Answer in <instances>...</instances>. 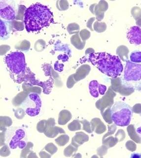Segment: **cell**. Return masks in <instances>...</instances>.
<instances>
[{
  "mask_svg": "<svg viewBox=\"0 0 141 158\" xmlns=\"http://www.w3.org/2000/svg\"><path fill=\"white\" fill-rule=\"evenodd\" d=\"M111 118L117 126L124 127L130 123L133 116L132 108L126 102H116L110 110Z\"/></svg>",
  "mask_w": 141,
  "mask_h": 158,
  "instance_id": "4",
  "label": "cell"
},
{
  "mask_svg": "<svg viewBox=\"0 0 141 158\" xmlns=\"http://www.w3.org/2000/svg\"><path fill=\"white\" fill-rule=\"evenodd\" d=\"M10 154V150L8 146L5 145L1 149V156L2 157H6Z\"/></svg>",
  "mask_w": 141,
  "mask_h": 158,
  "instance_id": "27",
  "label": "cell"
},
{
  "mask_svg": "<svg viewBox=\"0 0 141 158\" xmlns=\"http://www.w3.org/2000/svg\"><path fill=\"white\" fill-rule=\"evenodd\" d=\"M68 129L71 131H77L81 129V125L79 121L78 120H74L68 125Z\"/></svg>",
  "mask_w": 141,
  "mask_h": 158,
  "instance_id": "22",
  "label": "cell"
},
{
  "mask_svg": "<svg viewBox=\"0 0 141 158\" xmlns=\"http://www.w3.org/2000/svg\"><path fill=\"white\" fill-rule=\"evenodd\" d=\"M127 38L130 44L135 45L141 44V28L138 26L130 27L127 33Z\"/></svg>",
  "mask_w": 141,
  "mask_h": 158,
  "instance_id": "10",
  "label": "cell"
},
{
  "mask_svg": "<svg viewBox=\"0 0 141 158\" xmlns=\"http://www.w3.org/2000/svg\"><path fill=\"white\" fill-rule=\"evenodd\" d=\"M76 83V81L74 80V74H73L68 78V81H67V87L68 88H72Z\"/></svg>",
  "mask_w": 141,
  "mask_h": 158,
  "instance_id": "28",
  "label": "cell"
},
{
  "mask_svg": "<svg viewBox=\"0 0 141 158\" xmlns=\"http://www.w3.org/2000/svg\"><path fill=\"white\" fill-rule=\"evenodd\" d=\"M39 154L41 158H50V157H51V155H49L48 154L44 152V151H41V152H40Z\"/></svg>",
  "mask_w": 141,
  "mask_h": 158,
  "instance_id": "32",
  "label": "cell"
},
{
  "mask_svg": "<svg viewBox=\"0 0 141 158\" xmlns=\"http://www.w3.org/2000/svg\"><path fill=\"white\" fill-rule=\"evenodd\" d=\"M78 35H76L74 36H73L71 38V42L72 44L76 48L82 49L83 48V46H82L81 44H79V38Z\"/></svg>",
  "mask_w": 141,
  "mask_h": 158,
  "instance_id": "24",
  "label": "cell"
},
{
  "mask_svg": "<svg viewBox=\"0 0 141 158\" xmlns=\"http://www.w3.org/2000/svg\"><path fill=\"white\" fill-rule=\"evenodd\" d=\"M26 97H27V93H26L25 92L20 93L17 97H15L13 101V105L16 106L20 105L22 102L25 100V98Z\"/></svg>",
  "mask_w": 141,
  "mask_h": 158,
  "instance_id": "20",
  "label": "cell"
},
{
  "mask_svg": "<svg viewBox=\"0 0 141 158\" xmlns=\"http://www.w3.org/2000/svg\"><path fill=\"white\" fill-rule=\"evenodd\" d=\"M18 80L22 79V81H26L27 84L32 85H37L43 87V92L45 94H49L51 92L52 85H53V79H49L47 82H40L34 78V74L32 73L29 68L26 69V71L24 74L19 77L18 78Z\"/></svg>",
  "mask_w": 141,
  "mask_h": 158,
  "instance_id": "6",
  "label": "cell"
},
{
  "mask_svg": "<svg viewBox=\"0 0 141 158\" xmlns=\"http://www.w3.org/2000/svg\"><path fill=\"white\" fill-rule=\"evenodd\" d=\"M58 58L60 60H62L63 62H65L66 61H68L69 57L67 55H64L63 56L62 55H60L58 56Z\"/></svg>",
  "mask_w": 141,
  "mask_h": 158,
  "instance_id": "33",
  "label": "cell"
},
{
  "mask_svg": "<svg viewBox=\"0 0 141 158\" xmlns=\"http://www.w3.org/2000/svg\"><path fill=\"white\" fill-rule=\"evenodd\" d=\"M6 22L1 19V37L2 40H5L8 38L7 36H9L10 30L9 26L6 24Z\"/></svg>",
  "mask_w": 141,
  "mask_h": 158,
  "instance_id": "15",
  "label": "cell"
},
{
  "mask_svg": "<svg viewBox=\"0 0 141 158\" xmlns=\"http://www.w3.org/2000/svg\"><path fill=\"white\" fill-rule=\"evenodd\" d=\"M55 122L53 118H51L47 120L45 130L44 132L46 136L53 138L55 137L59 133H65V131L64 129L59 127L55 126Z\"/></svg>",
  "mask_w": 141,
  "mask_h": 158,
  "instance_id": "8",
  "label": "cell"
},
{
  "mask_svg": "<svg viewBox=\"0 0 141 158\" xmlns=\"http://www.w3.org/2000/svg\"><path fill=\"white\" fill-rule=\"evenodd\" d=\"M136 132L141 136V126L139 127L137 129H136Z\"/></svg>",
  "mask_w": 141,
  "mask_h": 158,
  "instance_id": "35",
  "label": "cell"
},
{
  "mask_svg": "<svg viewBox=\"0 0 141 158\" xmlns=\"http://www.w3.org/2000/svg\"><path fill=\"white\" fill-rule=\"evenodd\" d=\"M1 146L4 145L5 143V133L6 129H1Z\"/></svg>",
  "mask_w": 141,
  "mask_h": 158,
  "instance_id": "31",
  "label": "cell"
},
{
  "mask_svg": "<svg viewBox=\"0 0 141 158\" xmlns=\"http://www.w3.org/2000/svg\"><path fill=\"white\" fill-rule=\"evenodd\" d=\"M29 98L33 100L35 106L25 109V112L28 115L35 116L40 114L42 106V101L39 94L36 93H31L28 94Z\"/></svg>",
  "mask_w": 141,
  "mask_h": 158,
  "instance_id": "9",
  "label": "cell"
},
{
  "mask_svg": "<svg viewBox=\"0 0 141 158\" xmlns=\"http://www.w3.org/2000/svg\"><path fill=\"white\" fill-rule=\"evenodd\" d=\"M70 138L67 134L62 135L55 139V142L59 146H64L68 143Z\"/></svg>",
  "mask_w": 141,
  "mask_h": 158,
  "instance_id": "18",
  "label": "cell"
},
{
  "mask_svg": "<svg viewBox=\"0 0 141 158\" xmlns=\"http://www.w3.org/2000/svg\"><path fill=\"white\" fill-rule=\"evenodd\" d=\"M1 17L7 21H13L16 17L15 10L11 6L1 2Z\"/></svg>",
  "mask_w": 141,
  "mask_h": 158,
  "instance_id": "12",
  "label": "cell"
},
{
  "mask_svg": "<svg viewBox=\"0 0 141 158\" xmlns=\"http://www.w3.org/2000/svg\"><path fill=\"white\" fill-rule=\"evenodd\" d=\"M131 158H141V154H133L131 155Z\"/></svg>",
  "mask_w": 141,
  "mask_h": 158,
  "instance_id": "34",
  "label": "cell"
},
{
  "mask_svg": "<svg viewBox=\"0 0 141 158\" xmlns=\"http://www.w3.org/2000/svg\"><path fill=\"white\" fill-rule=\"evenodd\" d=\"M46 123H47V120H43L40 121L39 123L37 124V129L38 131L40 133L44 132L45 126H46Z\"/></svg>",
  "mask_w": 141,
  "mask_h": 158,
  "instance_id": "26",
  "label": "cell"
},
{
  "mask_svg": "<svg viewBox=\"0 0 141 158\" xmlns=\"http://www.w3.org/2000/svg\"><path fill=\"white\" fill-rule=\"evenodd\" d=\"M25 41L22 42V44L20 45V46L18 47H16V48L19 50H27L30 47V43L28 41H26V43H24Z\"/></svg>",
  "mask_w": 141,
  "mask_h": 158,
  "instance_id": "29",
  "label": "cell"
},
{
  "mask_svg": "<svg viewBox=\"0 0 141 158\" xmlns=\"http://www.w3.org/2000/svg\"><path fill=\"white\" fill-rule=\"evenodd\" d=\"M130 61L134 63H141V51H133L130 54Z\"/></svg>",
  "mask_w": 141,
  "mask_h": 158,
  "instance_id": "17",
  "label": "cell"
},
{
  "mask_svg": "<svg viewBox=\"0 0 141 158\" xmlns=\"http://www.w3.org/2000/svg\"><path fill=\"white\" fill-rule=\"evenodd\" d=\"M45 150L49 152L51 155H53L57 151V148L52 143H49L47 144L44 147Z\"/></svg>",
  "mask_w": 141,
  "mask_h": 158,
  "instance_id": "25",
  "label": "cell"
},
{
  "mask_svg": "<svg viewBox=\"0 0 141 158\" xmlns=\"http://www.w3.org/2000/svg\"><path fill=\"white\" fill-rule=\"evenodd\" d=\"M88 59L100 71L112 78H117L124 71L121 60L116 55L105 52L91 53Z\"/></svg>",
  "mask_w": 141,
  "mask_h": 158,
  "instance_id": "2",
  "label": "cell"
},
{
  "mask_svg": "<svg viewBox=\"0 0 141 158\" xmlns=\"http://www.w3.org/2000/svg\"><path fill=\"white\" fill-rule=\"evenodd\" d=\"M53 22V14L51 10L40 3L33 4L25 11L24 23L28 32L40 31Z\"/></svg>",
  "mask_w": 141,
  "mask_h": 158,
  "instance_id": "1",
  "label": "cell"
},
{
  "mask_svg": "<svg viewBox=\"0 0 141 158\" xmlns=\"http://www.w3.org/2000/svg\"><path fill=\"white\" fill-rule=\"evenodd\" d=\"M25 115L24 111L21 108H19L16 110L15 113V115L17 118L22 119L23 118Z\"/></svg>",
  "mask_w": 141,
  "mask_h": 158,
  "instance_id": "30",
  "label": "cell"
},
{
  "mask_svg": "<svg viewBox=\"0 0 141 158\" xmlns=\"http://www.w3.org/2000/svg\"><path fill=\"white\" fill-rule=\"evenodd\" d=\"M78 148L74 146L71 143L70 145H69L65 149L64 154L66 157H70L71 156L73 155L74 153H76L78 151Z\"/></svg>",
  "mask_w": 141,
  "mask_h": 158,
  "instance_id": "19",
  "label": "cell"
},
{
  "mask_svg": "<svg viewBox=\"0 0 141 158\" xmlns=\"http://www.w3.org/2000/svg\"><path fill=\"white\" fill-rule=\"evenodd\" d=\"M25 137V132L21 128L15 130L13 136L9 142L10 148L14 149L18 147L20 149H23L26 146L25 142L22 140Z\"/></svg>",
  "mask_w": 141,
  "mask_h": 158,
  "instance_id": "7",
  "label": "cell"
},
{
  "mask_svg": "<svg viewBox=\"0 0 141 158\" xmlns=\"http://www.w3.org/2000/svg\"><path fill=\"white\" fill-rule=\"evenodd\" d=\"M89 89L91 95L94 98H98L99 94L104 95L107 91V87L103 85L100 84L96 80L92 81L89 84Z\"/></svg>",
  "mask_w": 141,
  "mask_h": 158,
  "instance_id": "11",
  "label": "cell"
},
{
  "mask_svg": "<svg viewBox=\"0 0 141 158\" xmlns=\"http://www.w3.org/2000/svg\"><path fill=\"white\" fill-rule=\"evenodd\" d=\"M23 88L25 91L33 92V93L40 94L42 89L39 87H30V85L27 83H24L23 85Z\"/></svg>",
  "mask_w": 141,
  "mask_h": 158,
  "instance_id": "21",
  "label": "cell"
},
{
  "mask_svg": "<svg viewBox=\"0 0 141 158\" xmlns=\"http://www.w3.org/2000/svg\"><path fill=\"white\" fill-rule=\"evenodd\" d=\"M120 81L126 88L138 90L141 89V64L126 60Z\"/></svg>",
  "mask_w": 141,
  "mask_h": 158,
  "instance_id": "3",
  "label": "cell"
},
{
  "mask_svg": "<svg viewBox=\"0 0 141 158\" xmlns=\"http://www.w3.org/2000/svg\"><path fill=\"white\" fill-rule=\"evenodd\" d=\"M88 140V136L83 132H77L75 136L73 137L72 144L78 148L79 146L83 144L85 142Z\"/></svg>",
  "mask_w": 141,
  "mask_h": 158,
  "instance_id": "13",
  "label": "cell"
},
{
  "mask_svg": "<svg viewBox=\"0 0 141 158\" xmlns=\"http://www.w3.org/2000/svg\"><path fill=\"white\" fill-rule=\"evenodd\" d=\"M6 64L11 74L21 76L26 69V64L24 54L21 52H13L6 56Z\"/></svg>",
  "mask_w": 141,
  "mask_h": 158,
  "instance_id": "5",
  "label": "cell"
},
{
  "mask_svg": "<svg viewBox=\"0 0 141 158\" xmlns=\"http://www.w3.org/2000/svg\"><path fill=\"white\" fill-rule=\"evenodd\" d=\"M72 114L67 110H63L61 111L58 117V124L64 125L68 123L72 119Z\"/></svg>",
  "mask_w": 141,
  "mask_h": 158,
  "instance_id": "14",
  "label": "cell"
},
{
  "mask_svg": "<svg viewBox=\"0 0 141 158\" xmlns=\"http://www.w3.org/2000/svg\"><path fill=\"white\" fill-rule=\"evenodd\" d=\"M33 145H34L32 142H28L25 147L22 151L21 158H26L27 155L31 152V149L33 148Z\"/></svg>",
  "mask_w": 141,
  "mask_h": 158,
  "instance_id": "23",
  "label": "cell"
},
{
  "mask_svg": "<svg viewBox=\"0 0 141 158\" xmlns=\"http://www.w3.org/2000/svg\"><path fill=\"white\" fill-rule=\"evenodd\" d=\"M13 124V121L8 116H1V129H6V127H10Z\"/></svg>",
  "mask_w": 141,
  "mask_h": 158,
  "instance_id": "16",
  "label": "cell"
}]
</instances>
